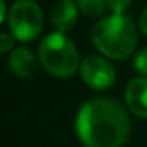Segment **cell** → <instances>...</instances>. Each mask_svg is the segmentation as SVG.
Here are the masks:
<instances>
[{
	"mask_svg": "<svg viewBox=\"0 0 147 147\" xmlns=\"http://www.w3.org/2000/svg\"><path fill=\"white\" fill-rule=\"evenodd\" d=\"M76 133L86 147H122L131 133L127 109L112 98H92L76 115Z\"/></svg>",
	"mask_w": 147,
	"mask_h": 147,
	"instance_id": "1",
	"label": "cell"
},
{
	"mask_svg": "<svg viewBox=\"0 0 147 147\" xmlns=\"http://www.w3.org/2000/svg\"><path fill=\"white\" fill-rule=\"evenodd\" d=\"M90 36L103 57L120 62L134 52L138 27L127 14H109L93 26Z\"/></svg>",
	"mask_w": 147,
	"mask_h": 147,
	"instance_id": "2",
	"label": "cell"
},
{
	"mask_svg": "<svg viewBox=\"0 0 147 147\" xmlns=\"http://www.w3.org/2000/svg\"><path fill=\"white\" fill-rule=\"evenodd\" d=\"M38 60L41 67L55 78H70L81 68L76 46L62 32H52L40 41Z\"/></svg>",
	"mask_w": 147,
	"mask_h": 147,
	"instance_id": "3",
	"label": "cell"
},
{
	"mask_svg": "<svg viewBox=\"0 0 147 147\" xmlns=\"http://www.w3.org/2000/svg\"><path fill=\"white\" fill-rule=\"evenodd\" d=\"M8 29L18 41H32L41 33L45 26L41 7L33 0H16L10 7Z\"/></svg>",
	"mask_w": 147,
	"mask_h": 147,
	"instance_id": "4",
	"label": "cell"
},
{
	"mask_svg": "<svg viewBox=\"0 0 147 147\" xmlns=\"http://www.w3.org/2000/svg\"><path fill=\"white\" fill-rule=\"evenodd\" d=\"M79 73L82 81L93 90H106L114 84L115 68L101 55H89L81 62Z\"/></svg>",
	"mask_w": 147,
	"mask_h": 147,
	"instance_id": "5",
	"label": "cell"
},
{
	"mask_svg": "<svg viewBox=\"0 0 147 147\" xmlns=\"http://www.w3.org/2000/svg\"><path fill=\"white\" fill-rule=\"evenodd\" d=\"M125 103L134 115L147 119V78H134L127 84Z\"/></svg>",
	"mask_w": 147,
	"mask_h": 147,
	"instance_id": "6",
	"label": "cell"
},
{
	"mask_svg": "<svg viewBox=\"0 0 147 147\" xmlns=\"http://www.w3.org/2000/svg\"><path fill=\"white\" fill-rule=\"evenodd\" d=\"M79 7L73 0H57L51 10V24L55 32L67 33L74 29L78 22Z\"/></svg>",
	"mask_w": 147,
	"mask_h": 147,
	"instance_id": "7",
	"label": "cell"
},
{
	"mask_svg": "<svg viewBox=\"0 0 147 147\" xmlns=\"http://www.w3.org/2000/svg\"><path fill=\"white\" fill-rule=\"evenodd\" d=\"M8 67H10V71L14 76L26 79V78H30L35 73L36 59L30 49L14 48V51H11L10 57H8Z\"/></svg>",
	"mask_w": 147,
	"mask_h": 147,
	"instance_id": "8",
	"label": "cell"
},
{
	"mask_svg": "<svg viewBox=\"0 0 147 147\" xmlns=\"http://www.w3.org/2000/svg\"><path fill=\"white\" fill-rule=\"evenodd\" d=\"M76 3L81 13L89 18H98L106 8L105 0H76Z\"/></svg>",
	"mask_w": 147,
	"mask_h": 147,
	"instance_id": "9",
	"label": "cell"
},
{
	"mask_svg": "<svg viewBox=\"0 0 147 147\" xmlns=\"http://www.w3.org/2000/svg\"><path fill=\"white\" fill-rule=\"evenodd\" d=\"M133 67L141 76L147 78V48H142L136 52L133 60Z\"/></svg>",
	"mask_w": 147,
	"mask_h": 147,
	"instance_id": "10",
	"label": "cell"
},
{
	"mask_svg": "<svg viewBox=\"0 0 147 147\" xmlns=\"http://www.w3.org/2000/svg\"><path fill=\"white\" fill-rule=\"evenodd\" d=\"M105 2L111 14H123L131 5V0H105Z\"/></svg>",
	"mask_w": 147,
	"mask_h": 147,
	"instance_id": "11",
	"label": "cell"
},
{
	"mask_svg": "<svg viewBox=\"0 0 147 147\" xmlns=\"http://www.w3.org/2000/svg\"><path fill=\"white\" fill-rule=\"evenodd\" d=\"M14 36L11 35V33H7V32H3V33H0V52L2 54H7V52H10V51H14Z\"/></svg>",
	"mask_w": 147,
	"mask_h": 147,
	"instance_id": "12",
	"label": "cell"
},
{
	"mask_svg": "<svg viewBox=\"0 0 147 147\" xmlns=\"http://www.w3.org/2000/svg\"><path fill=\"white\" fill-rule=\"evenodd\" d=\"M139 30L144 36H147V7L142 10V13L139 16Z\"/></svg>",
	"mask_w": 147,
	"mask_h": 147,
	"instance_id": "13",
	"label": "cell"
},
{
	"mask_svg": "<svg viewBox=\"0 0 147 147\" xmlns=\"http://www.w3.org/2000/svg\"><path fill=\"white\" fill-rule=\"evenodd\" d=\"M8 13H10V8L7 7V2L0 0V19H2V22L8 19Z\"/></svg>",
	"mask_w": 147,
	"mask_h": 147,
	"instance_id": "14",
	"label": "cell"
}]
</instances>
